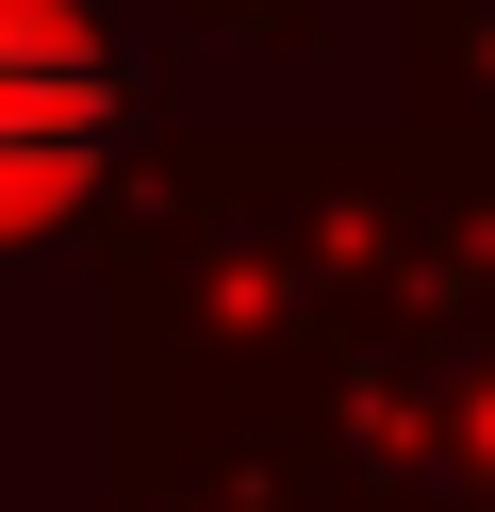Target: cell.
<instances>
[{
    "instance_id": "6da1fadb",
    "label": "cell",
    "mask_w": 495,
    "mask_h": 512,
    "mask_svg": "<svg viewBox=\"0 0 495 512\" xmlns=\"http://www.w3.org/2000/svg\"><path fill=\"white\" fill-rule=\"evenodd\" d=\"M99 149H116V50L83 34V0H0V248L83 215Z\"/></svg>"
}]
</instances>
